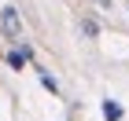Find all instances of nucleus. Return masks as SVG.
<instances>
[{
	"label": "nucleus",
	"mask_w": 129,
	"mask_h": 121,
	"mask_svg": "<svg viewBox=\"0 0 129 121\" xmlns=\"http://www.w3.org/2000/svg\"><path fill=\"white\" fill-rule=\"evenodd\" d=\"M103 117L107 121H122V106L114 99H103Z\"/></svg>",
	"instance_id": "7ed1b4c3"
},
{
	"label": "nucleus",
	"mask_w": 129,
	"mask_h": 121,
	"mask_svg": "<svg viewBox=\"0 0 129 121\" xmlns=\"http://www.w3.org/2000/svg\"><path fill=\"white\" fill-rule=\"evenodd\" d=\"M81 30H85V37H100V26H96L92 19H85V22H81Z\"/></svg>",
	"instance_id": "39448f33"
},
{
	"label": "nucleus",
	"mask_w": 129,
	"mask_h": 121,
	"mask_svg": "<svg viewBox=\"0 0 129 121\" xmlns=\"http://www.w3.org/2000/svg\"><path fill=\"white\" fill-rule=\"evenodd\" d=\"M37 77H41V84H44L48 92H59V84H55V77H52L48 70H37Z\"/></svg>",
	"instance_id": "20e7f679"
},
{
	"label": "nucleus",
	"mask_w": 129,
	"mask_h": 121,
	"mask_svg": "<svg viewBox=\"0 0 129 121\" xmlns=\"http://www.w3.org/2000/svg\"><path fill=\"white\" fill-rule=\"evenodd\" d=\"M30 55H33V51L26 48V44H22L19 51H8L4 59H8V66H11V70H22V66H26V59H30Z\"/></svg>",
	"instance_id": "f03ea898"
},
{
	"label": "nucleus",
	"mask_w": 129,
	"mask_h": 121,
	"mask_svg": "<svg viewBox=\"0 0 129 121\" xmlns=\"http://www.w3.org/2000/svg\"><path fill=\"white\" fill-rule=\"evenodd\" d=\"M0 30L8 33L11 40H19V33H22V19H19V8H0Z\"/></svg>",
	"instance_id": "f257e3e1"
}]
</instances>
